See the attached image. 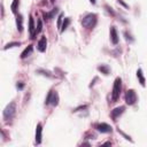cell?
Segmentation results:
<instances>
[{"mask_svg": "<svg viewBox=\"0 0 147 147\" xmlns=\"http://www.w3.org/2000/svg\"><path fill=\"white\" fill-rule=\"evenodd\" d=\"M96 22H98V16L95 15V14H87V15H85L84 17H83V20H82V25L85 28V29H87V30H91V29H93L94 26H95V24H96Z\"/></svg>", "mask_w": 147, "mask_h": 147, "instance_id": "cell-1", "label": "cell"}, {"mask_svg": "<svg viewBox=\"0 0 147 147\" xmlns=\"http://www.w3.org/2000/svg\"><path fill=\"white\" fill-rule=\"evenodd\" d=\"M15 114H16V103H15V101H11L10 103H8L6 106V108L3 110V114H2L3 119L5 121H10V119L14 118Z\"/></svg>", "mask_w": 147, "mask_h": 147, "instance_id": "cell-2", "label": "cell"}, {"mask_svg": "<svg viewBox=\"0 0 147 147\" xmlns=\"http://www.w3.org/2000/svg\"><path fill=\"white\" fill-rule=\"evenodd\" d=\"M121 91H122V79L119 77H117L115 79V82H114V86H113V91H111V100H113V102H116L119 99Z\"/></svg>", "mask_w": 147, "mask_h": 147, "instance_id": "cell-3", "label": "cell"}, {"mask_svg": "<svg viewBox=\"0 0 147 147\" xmlns=\"http://www.w3.org/2000/svg\"><path fill=\"white\" fill-rule=\"evenodd\" d=\"M45 105H52V106H57L59 105V94L56 91H49L46 99H45Z\"/></svg>", "mask_w": 147, "mask_h": 147, "instance_id": "cell-4", "label": "cell"}, {"mask_svg": "<svg viewBox=\"0 0 147 147\" xmlns=\"http://www.w3.org/2000/svg\"><path fill=\"white\" fill-rule=\"evenodd\" d=\"M125 102L129 105V106H132L137 102V93L134 90H127L126 93H125Z\"/></svg>", "mask_w": 147, "mask_h": 147, "instance_id": "cell-5", "label": "cell"}, {"mask_svg": "<svg viewBox=\"0 0 147 147\" xmlns=\"http://www.w3.org/2000/svg\"><path fill=\"white\" fill-rule=\"evenodd\" d=\"M124 110H125V107L124 106H121V107H116L115 109H113L111 111H110V117L113 118V121H117V118L124 113Z\"/></svg>", "mask_w": 147, "mask_h": 147, "instance_id": "cell-6", "label": "cell"}, {"mask_svg": "<svg viewBox=\"0 0 147 147\" xmlns=\"http://www.w3.org/2000/svg\"><path fill=\"white\" fill-rule=\"evenodd\" d=\"M95 129L99 131V132H101V133H109V132H111V126L109 125V124H107V123H99V124H96L95 125Z\"/></svg>", "mask_w": 147, "mask_h": 147, "instance_id": "cell-7", "label": "cell"}, {"mask_svg": "<svg viewBox=\"0 0 147 147\" xmlns=\"http://www.w3.org/2000/svg\"><path fill=\"white\" fill-rule=\"evenodd\" d=\"M46 47H47V39H46L45 36H41V38L39 39V41L37 44V48H38L39 52L42 53V52L46 51Z\"/></svg>", "mask_w": 147, "mask_h": 147, "instance_id": "cell-8", "label": "cell"}, {"mask_svg": "<svg viewBox=\"0 0 147 147\" xmlns=\"http://www.w3.org/2000/svg\"><path fill=\"white\" fill-rule=\"evenodd\" d=\"M110 40L114 45L118 44L119 38H118V33H117V30H116L115 26H110Z\"/></svg>", "mask_w": 147, "mask_h": 147, "instance_id": "cell-9", "label": "cell"}, {"mask_svg": "<svg viewBox=\"0 0 147 147\" xmlns=\"http://www.w3.org/2000/svg\"><path fill=\"white\" fill-rule=\"evenodd\" d=\"M41 133H42V125L41 123H38L36 127V144L37 145L41 142Z\"/></svg>", "mask_w": 147, "mask_h": 147, "instance_id": "cell-10", "label": "cell"}, {"mask_svg": "<svg viewBox=\"0 0 147 147\" xmlns=\"http://www.w3.org/2000/svg\"><path fill=\"white\" fill-rule=\"evenodd\" d=\"M16 26H17L18 32H22L23 31V16L21 14H18L16 16Z\"/></svg>", "mask_w": 147, "mask_h": 147, "instance_id": "cell-11", "label": "cell"}, {"mask_svg": "<svg viewBox=\"0 0 147 147\" xmlns=\"http://www.w3.org/2000/svg\"><path fill=\"white\" fill-rule=\"evenodd\" d=\"M32 51H33V45H29V46L22 52V54H21V59H25V57H28L29 55H31Z\"/></svg>", "mask_w": 147, "mask_h": 147, "instance_id": "cell-12", "label": "cell"}, {"mask_svg": "<svg viewBox=\"0 0 147 147\" xmlns=\"http://www.w3.org/2000/svg\"><path fill=\"white\" fill-rule=\"evenodd\" d=\"M137 77H138V79H139L140 85H141V86H145L146 80H145V77H144V75H142V70H141V69H138V70H137Z\"/></svg>", "mask_w": 147, "mask_h": 147, "instance_id": "cell-13", "label": "cell"}, {"mask_svg": "<svg viewBox=\"0 0 147 147\" xmlns=\"http://www.w3.org/2000/svg\"><path fill=\"white\" fill-rule=\"evenodd\" d=\"M56 13H57V8H53V10H52V11H49V13H44V14H42V16H44V18H45V20H47V21H48V20L53 18V16H54Z\"/></svg>", "mask_w": 147, "mask_h": 147, "instance_id": "cell-14", "label": "cell"}, {"mask_svg": "<svg viewBox=\"0 0 147 147\" xmlns=\"http://www.w3.org/2000/svg\"><path fill=\"white\" fill-rule=\"evenodd\" d=\"M98 70H99L101 74H103V75H109V71H110V69H109V67H108L107 64H101V65H99V67H98Z\"/></svg>", "mask_w": 147, "mask_h": 147, "instance_id": "cell-15", "label": "cell"}, {"mask_svg": "<svg viewBox=\"0 0 147 147\" xmlns=\"http://www.w3.org/2000/svg\"><path fill=\"white\" fill-rule=\"evenodd\" d=\"M42 30V22H41V20H38V25H37V28H36V30H34V32L32 33V36H31V38L33 39L40 31Z\"/></svg>", "mask_w": 147, "mask_h": 147, "instance_id": "cell-16", "label": "cell"}, {"mask_svg": "<svg viewBox=\"0 0 147 147\" xmlns=\"http://www.w3.org/2000/svg\"><path fill=\"white\" fill-rule=\"evenodd\" d=\"M18 5H20V0H13V3L10 6V9L14 14L17 13V9H18Z\"/></svg>", "mask_w": 147, "mask_h": 147, "instance_id": "cell-17", "label": "cell"}, {"mask_svg": "<svg viewBox=\"0 0 147 147\" xmlns=\"http://www.w3.org/2000/svg\"><path fill=\"white\" fill-rule=\"evenodd\" d=\"M34 30H36V28H34V21H33V17L30 16V20H29V31L31 32V36L34 32Z\"/></svg>", "mask_w": 147, "mask_h": 147, "instance_id": "cell-18", "label": "cell"}, {"mask_svg": "<svg viewBox=\"0 0 147 147\" xmlns=\"http://www.w3.org/2000/svg\"><path fill=\"white\" fill-rule=\"evenodd\" d=\"M70 24V18L69 17H65L64 20H63V23H62V26H61V29H60V31L61 32H63L67 28H68V25Z\"/></svg>", "mask_w": 147, "mask_h": 147, "instance_id": "cell-19", "label": "cell"}, {"mask_svg": "<svg viewBox=\"0 0 147 147\" xmlns=\"http://www.w3.org/2000/svg\"><path fill=\"white\" fill-rule=\"evenodd\" d=\"M21 45V42L20 41H14V42H8L5 47H3V49H8V48H11V47H15V46H20Z\"/></svg>", "mask_w": 147, "mask_h": 147, "instance_id": "cell-20", "label": "cell"}, {"mask_svg": "<svg viewBox=\"0 0 147 147\" xmlns=\"http://www.w3.org/2000/svg\"><path fill=\"white\" fill-rule=\"evenodd\" d=\"M38 72H41V75H44V76H47V77H52V75H51V72H49V71H47V70H44V69H40V70H38Z\"/></svg>", "mask_w": 147, "mask_h": 147, "instance_id": "cell-21", "label": "cell"}, {"mask_svg": "<svg viewBox=\"0 0 147 147\" xmlns=\"http://www.w3.org/2000/svg\"><path fill=\"white\" fill-rule=\"evenodd\" d=\"M16 87H17L18 90H23V88H24V83H22V82H18V83L16 84Z\"/></svg>", "mask_w": 147, "mask_h": 147, "instance_id": "cell-22", "label": "cell"}, {"mask_svg": "<svg viewBox=\"0 0 147 147\" xmlns=\"http://www.w3.org/2000/svg\"><path fill=\"white\" fill-rule=\"evenodd\" d=\"M105 7H106V9L108 10V13H110V14H111L113 16L115 15V13H114V10H113V8H111V7H109V6H107V5H106Z\"/></svg>", "mask_w": 147, "mask_h": 147, "instance_id": "cell-23", "label": "cell"}, {"mask_svg": "<svg viewBox=\"0 0 147 147\" xmlns=\"http://www.w3.org/2000/svg\"><path fill=\"white\" fill-rule=\"evenodd\" d=\"M61 22H62V14H60L59 20H57V28H61Z\"/></svg>", "mask_w": 147, "mask_h": 147, "instance_id": "cell-24", "label": "cell"}, {"mask_svg": "<svg viewBox=\"0 0 147 147\" xmlns=\"http://www.w3.org/2000/svg\"><path fill=\"white\" fill-rule=\"evenodd\" d=\"M90 1H91V3H92V5H94V3H95V1H96V0H90Z\"/></svg>", "mask_w": 147, "mask_h": 147, "instance_id": "cell-25", "label": "cell"}, {"mask_svg": "<svg viewBox=\"0 0 147 147\" xmlns=\"http://www.w3.org/2000/svg\"><path fill=\"white\" fill-rule=\"evenodd\" d=\"M51 1H52V2H54V1H55V0H51Z\"/></svg>", "mask_w": 147, "mask_h": 147, "instance_id": "cell-26", "label": "cell"}]
</instances>
